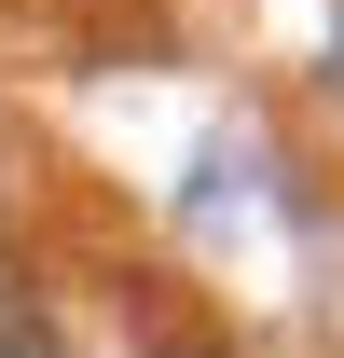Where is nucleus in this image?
<instances>
[{
  "label": "nucleus",
  "mask_w": 344,
  "mask_h": 358,
  "mask_svg": "<svg viewBox=\"0 0 344 358\" xmlns=\"http://www.w3.org/2000/svg\"><path fill=\"white\" fill-rule=\"evenodd\" d=\"M0 358H55V317L28 303V289H0Z\"/></svg>",
  "instance_id": "1"
}]
</instances>
